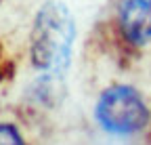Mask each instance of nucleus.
<instances>
[{"mask_svg":"<svg viewBox=\"0 0 151 145\" xmlns=\"http://www.w3.org/2000/svg\"><path fill=\"white\" fill-rule=\"evenodd\" d=\"M76 34L78 30L69 6L61 0H46L36 11L29 30L32 67L38 74L65 78L73 57Z\"/></svg>","mask_w":151,"mask_h":145,"instance_id":"1","label":"nucleus"},{"mask_svg":"<svg viewBox=\"0 0 151 145\" xmlns=\"http://www.w3.org/2000/svg\"><path fill=\"white\" fill-rule=\"evenodd\" d=\"M94 120L109 135L141 133L151 120L145 97L130 84H111L103 88L94 103Z\"/></svg>","mask_w":151,"mask_h":145,"instance_id":"2","label":"nucleus"},{"mask_svg":"<svg viewBox=\"0 0 151 145\" xmlns=\"http://www.w3.org/2000/svg\"><path fill=\"white\" fill-rule=\"evenodd\" d=\"M111 23L113 38L124 50L147 48L151 44V0H118Z\"/></svg>","mask_w":151,"mask_h":145,"instance_id":"3","label":"nucleus"},{"mask_svg":"<svg viewBox=\"0 0 151 145\" xmlns=\"http://www.w3.org/2000/svg\"><path fill=\"white\" fill-rule=\"evenodd\" d=\"M0 145H27V143L15 124L0 122Z\"/></svg>","mask_w":151,"mask_h":145,"instance_id":"4","label":"nucleus"}]
</instances>
